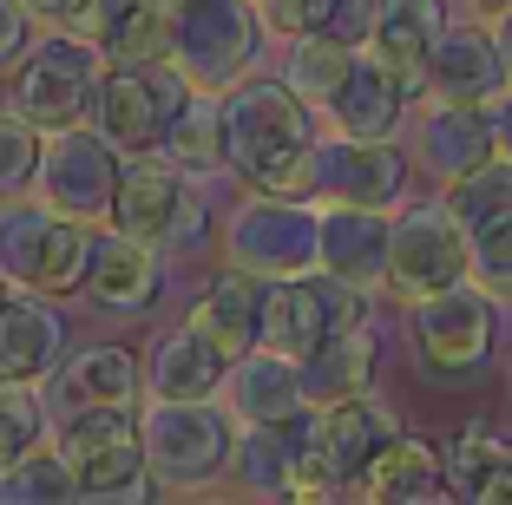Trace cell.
<instances>
[{"mask_svg":"<svg viewBox=\"0 0 512 505\" xmlns=\"http://www.w3.org/2000/svg\"><path fill=\"white\" fill-rule=\"evenodd\" d=\"M493 46H499V60H506V79H512V7H499V14H493Z\"/></svg>","mask_w":512,"mask_h":505,"instance_id":"obj_43","label":"cell"},{"mask_svg":"<svg viewBox=\"0 0 512 505\" xmlns=\"http://www.w3.org/2000/svg\"><path fill=\"white\" fill-rule=\"evenodd\" d=\"M263 7V27L270 33H322L329 27V14H335V0H256Z\"/></svg>","mask_w":512,"mask_h":505,"instance_id":"obj_38","label":"cell"},{"mask_svg":"<svg viewBox=\"0 0 512 505\" xmlns=\"http://www.w3.org/2000/svg\"><path fill=\"white\" fill-rule=\"evenodd\" d=\"M224 368H230V361L217 355V348L204 342L191 322H184V328H171L165 342H158V355H151L145 381H151V394L197 401V394H217V387H224Z\"/></svg>","mask_w":512,"mask_h":505,"instance_id":"obj_28","label":"cell"},{"mask_svg":"<svg viewBox=\"0 0 512 505\" xmlns=\"http://www.w3.org/2000/svg\"><path fill=\"white\" fill-rule=\"evenodd\" d=\"M66 33H79L99 60H158L165 53V0H86Z\"/></svg>","mask_w":512,"mask_h":505,"instance_id":"obj_22","label":"cell"},{"mask_svg":"<svg viewBox=\"0 0 512 505\" xmlns=\"http://www.w3.org/2000/svg\"><path fill=\"white\" fill-rule=\"evenodd\" d=\"M440 204L460 217L467 237H480V230H493V223H512V158L493 151L486 164H473L467 178H453Z\"/></svg>","mask_w":512,"mask_h":505,"instance_id":"obj_32","label":"cell"},{"mask_svg":"<svg viewBox=\"0 0 512 505\" xmlns=\"http://www.w3.org/2000/svg\"><path fill=\"white\" fill-rule=\"evenodd\" d=\"M33 46V14L20 7V0H0V73L7 66H20V53Z\"/></svg>","mask_w":512,"mask_h":505,"instance_id":"obj_39","label":"cell"},{"mask_svg":"<svg viewBox=\"0 0 512 505\" xmlns=\"http://www.w3.org/2000/svg\"><path fill=\"white\" fill-rule=\"evenodd\" d=\"M112 230H125V237H138V243H158V250H197L204 230H211V210L184 184L178 164L145 151V158H125V171H119Z\"/></svg>","mask_w":512,"mask_h":505,"instance_id":"obj_7","label":"cell"},{"mask_svg":"<svg viewBox=\"0 0 512 505\" xmlns=\"http://www.w3.org/2000/svg\"><path fill=\"white\" fill-rule=\"evenodd\" d=\"M158 289H165V250L158 243H138L125 230H92V256H86V276H79V296L92 309L145 315L158 309Z\"/></svg>","mask_w":512,"mask_h":505,"instance_id":"obj_16","label":"cell"},{"mask_svg":"<svg viewBox=\"0 0 512 505\" xmlns=\"http://www.w3.org/2000/svg\"><path fill=\"white\" fill-rule=\"evenodd\" d=\"M79 499V479L66 473L60 446H27L20 460L0 466V505H66Z\"/></svg>","mask_w":512,"mask_h":505,"instance_id":"obj_33","label":"cell"},{"mask_svg":"<svg viewBox=\"0 0 512 505\" xmlns=\"http://www.w3.org/2000/svg\"><path fill=\"white\" fill-rule=\"evenodd\" d=\"M224 256L263 283L276 276H302V269H316V204H302V197H250V204L230 210V230H224Z\"/></svg>","mask_w":512,"mask_h":505,"instance_id":"obj_12","label":"cell"},{"mask_svg":"<svg viewBox=\"0 0 512 505\" xmlns=\"http://www.w3.org/2000/svg\"><path fill=\"white\" fill-rule=\"evenodd\" d=\"M368 27H375V0H335V14H329V27H322V33H335V40H348V46H362Z\"/></svg>","mask_w":512,"mask_h":505,"instance_id":"obj_40","label":"cell"},{"mask_svg":"<svg viewBox=\"0 0 512 505\" xmlns=\"http://www.w3.org/2000/svg\"><path fill=\"white\" fill-rule=\"evenodd\" d=\"M138 440H145L151 479H165V486H217L237 466V414L211 407V394H197V401L151 394L138 407Z\"/></svg>","mask_w":512,"mask_h":505,"instance_id":"obj_3","label":"cell"},{"mask_svg":"<svg viewBox=\"0 0 512 505\" xmlns=\"http://www.w3.org/2000/svg\"><path fill=\"white\" fill-rule=\"evenodd\" d=\"M138 387H145V368H138L132 348H119V342H92L60 368L66 414H73V407H138Z\"/></svg>","mask_w":512,"mask_h":505,"instance_id":"obj_27","label":"cell"},{"mask_svg":"<svg viewBox=\"0 0 512 505\" xmlns=\"http://www.w3.org/2000/svg\"><path fill=\"white\" fill-rule=\"evenodd\" d=\"M263 7L256 0H165V60L197 92H224L263 53Z\"/></svg>","mask_w":512,"mask_h":505,"instance_id":"obj_2","label":"cell"},{"mask_svg":"<svg viewBox=\"0 0 512 505\" xmlns=\"http://www.w3.org/2000/svg\"><path fill=\"white\" fill-rule=\"evenodd\" d=\"M467 256H473V237L460 230V217L447 204H414L388 223V289L401 302H421L434 289L460 283Z\"/></svg>","mask_w":512,"mask_h":505,"instance_id":"obj_13","label":"cell"},{"mask_svg":"<svg viewBox=\"0 0 512 505\" xmlns=\"http://www.w3.org/2000/svg\"><path fill=\"white\" fill-rule=\"evenodd\" d=\"M486 119H493V151L512 158V86H499L493 99H486Z\"/></svg>","mask_w":512,"mask_h":505,"instance_id":"obj_41","label":"cell"},{"mask_svg":"<svg viewBox=\"0 0 512 505\" xmlns=\"http://www.w3.org/2000/svg\"><path fill=\"white\" fill-rule=\"evenodd\" d=\"M401 433V414L375 394H355V401L316 407V446H309V466L329 486H362V473L375 466V453Z\"/></svg>","mask_w":512,"mask_h":505,"instance_id":"obj_15","label":"cell"},{"mask_svg":"<svg viewBox=\"0 0 512 505\" xmlns=\"http://www.w3.org/2000/svg\"><path fill=\"white\" fill-rule=\"evenodd\" d=\"M407 184V158L388 138H316L309 171H302V197L316 204H368V210H394Z\"/></svg>","mask_w":512,"mask_h":505,"instance_id":"obj_14","label":"cell"},{"mask_svg":"<svg viewBox=\"0 0 512 505\" xmlns=\"http://www.w3.org/2000/svg\"><path fill=\"white\" fill-rule=\"evenodd\" d=\"M506 86V60L493 46V27H440L421 66V92L434 99H460V105H486Z\"/></svg>","mask_w":512,"mask_h":505,"instance_id":"obj_18","label":"cell"},{"mask_svg":"<svg viewBox=\"0 0 512 505\" xmlns=\"http://www.w3.org/2000/svg\"><path fill=\"white\" fill-rule=\"evenodd\" d=\"M20 7H27L40 27H73V14L86 7V0H20Z\"/></svg>","mask_w":512,"mask_h":505,"instance_id":"obj_42","label":"cell"},{"mask_svg":"<svg viewBox=\"0 0 512 505\" xmlns=\"http://www.w3.org/2000/svg\"><path fill=\"white\" fill-rule=\"evenodd\" d=\"M7 289H14V283H7V276H0V302H7Z\"/></svg>","mask_w":512,"mask_h":505,"instance_id":"obj_45","label":"cell"},{"mask_svg":"<svg viewBox=\"0 0 512 505\" xmlns=\"http://www.w3.org/2000/svg\"><path fill=\"white\" fill-rule=\"evenodd\" d=\"M486 158H493V119H486V105L434 99L421 112V132H414V164H421V171H434L440 184H453Z\"/></svg>","mask_w":512,"mask_h":505,"instance_id":"obj_21","label":"cell"},{"mask_svg":"<svg viewBox=\"0 0 512 505\" xmlns=\"http://www.w3.org/2000/svg\"><path fill=\"white\" fill-rule=\"evenodd\" d=\"M316 204V197H309ZM316 269L342 283L381 289L388 283V210L368 204H316Z\"/></svg>","mask_w":512,"mask_h":505,"instance_id":"obj_17","label":"cell"},{"mask_svg":"<svg viewBox=\"0 0 512 505\" xmlns=\"http://www.w3.org/2000/svg\"><path fill=\"white\" fill-rule=\"evenodd\" d=\"M480 7H493V14H499V7H512V0H480Z\"/></svg>","mask_w":512,"mask_h":505,"instance_id":"obj_44","label":"cell"},{"mask_svg":"<svg viewBox=\"0 0 512 505\" xmlns=\"http://www.w3.org/2000/svg\"><path fill=\"white\" fill-rule=\"evenodd\" d=\"M66 361V322L53 302H0V381H33L40 387L46 374Z\"/></svg>","mask_w":512,"mask_h":505,"instance_id":"obj_23","label":"cell"},{"mask_svg":"<svg viewBox=\"0 0 512 505\" xmlns=\"http://www.w3.org/2000/svg\"><path fill=\"white\" fill-rule=\"evenodd\" d=\"M375 361H381L375 322L335 328L316 355H302V387H309V407H335V401H355V394H368V381H375Z\"/></svg>","mask_w":512,"mask_h":505,"instance_id":"obj_25","label":"cell"},{"mask_svg":"<svg viewBox=\"0 0 512 505\" xmlns=\"http://www.w3.org/2000/svg\"><path fill=\"white\" fill-rule=\"evenodd\" d=\"M407 335H414V355H421L427 374L467 381L493 355V296L473 276H460V283L434 289V296L407 302Z\"/></svg>","mask_w":512,"mask_h":505,"instance_id":"obj_9","label":"cell"},{"mask_svg":"<svg viewBox=\"0 0 512 505\" xmlns=\"http://www.w3.org/2000/svg\"><path fill=\"white\" fill-rule=\"evenodd\" d=\"M401 112H407V86L362 46V53H355V73H348L342 92L329 99L335 132H348V138H394Z\"/></svg>","mask_w":512,"mask_h":505,"instance_id":"obj_26","label":"cell"},{"mask_svg":"<svg viewBox=\"0 0 512 505\" xmlns=\"http://www.w3.org/2000/svg\"><path fill=\"white\" fill-rule=\"evenodd\" d=\"M99 73H106V60H99L79 33H73V40L27 46L20 66H14V86H7V105H14L27 125H40V132H60V125L92 119Z\"/></svg>","mask_w":512,"mask_h":505,"instance_id":"obj_11","label":"cell"},{"mask_svg":"<svg viewBox=\"0 0 512 505\" xmlns=\"http://www.w3.org/2000/svg\"><path fill=\"white\" fill-rule=\"evenodd\" d=\"M355 53H362V46L335 40V33H296V40H289V73H283V86L296 92L309 112H329V99L342 92V79L355 73Z\"/></svg>","mask_w":512,"mask_h":505,"instance_id":"obj_30","label":"cell"},{"mask_svg":"<svg viewBox=\"0 0 512 505\" xmlns=\"http://www.w3.org/2000/svg\"><path fill=\"white\" fill-rule=\"evenodd\" d=\"M184 322H191L224 361L250 355V348H256V322H263V276L224 263L211 283L197 289V302H191V315H184Z\"/></svg>","mask_w":512,"mask_h":505,"instance_id":"obj_20","label":"cell"},{"mask_svg":"<svg viewBox=\"0 0 512 505\" xmlns=\"http://www.w3.org/2000/svg\"><path fill=\"white\" fill-rule=\"evenodd\" d=\"M316 119L309 105L296 99L276 79H250L224 92V158L237 164V178L256 191L276 197H302V171H309V151H316Z\"/></svg>","mask_w":512,"mask_h":505,"instance_id":"obj_1","label":"cell"},{"mask_svg":"<svg viewBox=\"0 0 512 505\" xmlns=\"http://www.w3.org/2000/svg\"><path fill=\"white\" fill-rule=\"evenodd\" d=\"M158 158H171L184 178H211L217 164H230L224 158V99H217V92H191L184 112L171 119Z\"/></svg>","mask_w":512,"mask_h":505,"instance_id":"obj_31","label":"cell"},{"mask_svg":"<svg viewBox=\"0 0 512 505\" xmlns=\"http://www.w3.org/2000/svg\"><path fill=\"white\" fill-rule=\"evenodd\" d=\"M440 460H447V486L460 492V499H480L486 479H493L499 466L512 460V446H506V440H493V427H460Z\"/></svg>","mask_w":512,"mask_h":505,"instance_id":"obj_34","label":"cell"},{"mask_svg":"<svg viewBox=\"0 0 512 505\" xmlns=\"http://www.w3.org/2000/svg\"><path fill=\"white\" fill-rule=\"evenodd\" d=\"M467 276L493 302H512V223H493V230H480V237H473Z\"/></svg>","mask_w":512,"mask_h":505,"instance_id":"obj_37","label":"cell"},{"mask_svg":"<svg viewBox=\"0 0 512 505\" xmlns=\"http://www.w3.org/2000/svg\"><path fill=\"white\" fill-rule=\"evenodd\" d=\"M53 446H60L66 473L79 479L86 499H138V492L151 486L145 440H138L132 407H73Z\"/></svg>","mask_w":512,"mask_h":505,"instance_id":"obj_8","label":"cell"},{"mask_svg":"<svg viewBox=\"0 0 512 505\" xmlns=\"http://www.w3.org/2000/svg\"><path fill=\"white\" fill-rule=\"evenodd\" d=\"M46 433V407L33 394V381H0V466L20 460L27 446H40Z\"/></svg>","mask_w":512,"mask_h":505,"instance_id":"obj_35","label":"cell"},{"mask_svg":"<svg viewBox=\"0 0 512 505\" xmlns=\"http://www.w3.org/2000/svg\"><path fill=\"white\" fill-rule=\"evenodd\" d=\"M440 27H447V7H440V0H375V27H368L362 46L407 86V99H414V92H421L427 46H434Z\"/></svg>","mask_w":512,"mask_h":505,"instance_id":"obj_24","label":"cell"},{"mask_svg":"<svg viewBox=\"0 0 512 505\" xmlns=\"http://www.w3.org/2000/svg\"><path fill=\"white\" fill-rule=\"evenodd\" d=\"M86 256H92V223L66 217L53 204H0V276L27 296H66L79 289L86 276Z\"/></svg>","mask_w":512,"mask_h":505,"instance_id":"obj_5","label":"cell"},{"mask_svg":"<svg viewBox=\"0 0 512 505\" xmlns=\"http://www.w3.org/2000/svg\"><path fill=\"white\" fill-rule=\"evenodd\" d=\"M224 394H230V414L243 427H270V420H296L309 407V387H302V361L296 355H276V348L256 342L250 355H237L224 368Z\"/></svg>","mask_w":512,"mask_h":505,"instance_id":"obj_19","label":"cell"},{"mask_svg":"<svg viewBox=\"0 0 512 505\" xmlns=\"http://www.w3.org/2000/svg\"><path fill=\"white\" fill-rule=\"evenodd\" d=\"M191 79L158 53V60H106L99 92H92V132L106 138L119 158H145L165 145L171 119L191 99Z\"/></svg>","mask_w":512,"mask_h":505,"instance_id":"obj_4","label":"cell"},{"mask_svg":"<svg viewBox=\"0 0 512 505\" xmlns=\"http://www.w3.org/2000/svg\"><path fill=\"white\" fill-rule=\"evenodd\" d=\"M362 492L368 499H434V492H447L434 440H421V433H394V440L375 453V466L362 473Z\"/></svg>","mask_w":512,"mask_h":505,"instance_id":"obj_29","label":"cell"},{"mask_svg":"<svg viewBox=\"0 0 512 505\" xmlns=\"http://www.w3.org/2000/svg\"><path fill=\"white\" fill-rule=\"evenodd\" d=\"M125 158L92 132V125H60L40 132V164H33V197L79 223H112V197H119Z\"/></svg>","mask_w":512,"mask_h":505,"instance_id":"obj_10","label":"cell"},{"mask_svg":"<svg viewBox=\"0 0 512 505\" xmlns=\"http://www.w3.org/2000/svg\"><path fill=\"white\" fill-rule=\"evenodd\" d=\"M375 322V289L342 283L329 269H302V276H276L263 283V322H256V342L276 348V355H316L335 328Z\"/></svg>","mask_w":512,"mask_h":505,"instance_id":"obj_6","label":"cell"},{"mask_svg":"<svg viewBox=\"0 0 512 505\" xmlns=\"http://www.w3.org/2000/svg\"><path fill=\"white\" fill-rule=\"evenodd\" d=\"M33 164H40V125H27L14 105H7V112H0V204L33 191Z\"/></svg>","mask_w":512,"mask_h":505,"instance_id":"obj_36","label":"cell"}]
</instances>
